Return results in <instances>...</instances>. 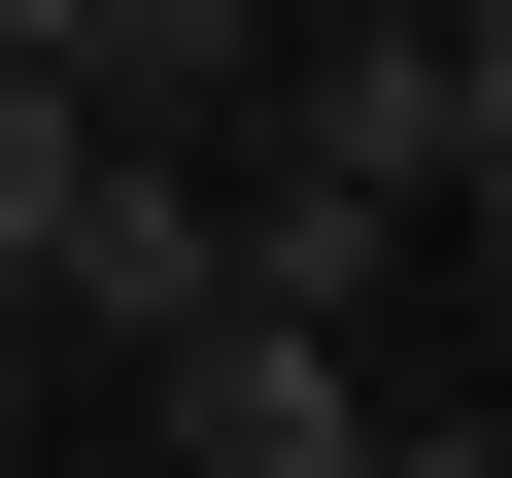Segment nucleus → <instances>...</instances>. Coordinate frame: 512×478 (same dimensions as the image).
Returning a JSON list of instances; mask_svg holds the SVG:
<instances>
[{"mask_svg":"<svg viewBox=\"0 0 512 478\" xmlns=\"http://www.w3.org/2000/svg\"><path fill=\"white\" fill-rule=\"evenodd\" d=\"M35 308H69L103 376H171V342L239 308V171H205V137H103V205H69V274H35Z\"/></svg>","mask_w":512,"mask_h":478,"instance_id":"obj_1","label":"nucleus"},{"mask_svg":"<svg viewBox=\"0 0 512 478\" xmlns=\"http://www.w3.org/2000/svg\"><path fill=\"white\" fill-rule=\"evenodd\" d=\"M137 410H171V478H376V376H342L308 308H205Z\"/></svg>","mask_w":512,"mask_h":478,"instance_id":"obj_2","label":"nucleus"},{"mask_svg":"<svg viewBox=\"0 0 512 478\" xmlns=\"http://www.w3.org/2000/svg\"><path fill=\"white\" fill-rule=\"evenodd\" d=\"M274 35H308V0H69V103H103V137H171V103H274Z\"/></svg>","mask_w":512,"mask_h":478,"instance_id":"obj_3","label":"nucleus"},{"mask_svg":"<svg viewBox=\"0 0 512 478\" xmlns=\"http://www.w3.org/2000/svg\"><path fill=\"white\" fill-rule=\"evenodd\" d=\"M69 205H103V103H0V308L69 274Z\"/></svg>","mask_w":512,"mask_h":478,"instance_id":"obj_4","label":"nucleus"},{"mask_svg":"<svg viewBox=\"0 0 512 478\" xmlns=\"http://www.w3.org/2000/svg\"><path fill=\"white\" fill-rule=\"evenodd\" d=\"M444 205L512 239V0H444Z\"/></svg>","mask_w":512,"mask_h":478,"instance_id":"obj_5","label":"nucleus"},{"mask_svg":"<svg viewBox=\"0 0 512 478\" xmlns=\"http://www.w3.org/2000/svg\"><path fill=\"white\" fill-rule=\"evenodd\" d=\"M376 478H512V410H376Z\"/></svg>","mask_w":512,"mask_h":478,"instance_id":"obj_6","label":"nucleus"}]
</instances>
